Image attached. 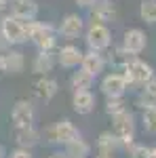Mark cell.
<instances>
[{
	"mask_svg": "<svg viewBox=\"0 0 156 158\" xmlns=\"http://www.w3.org/2000/svg\"><path fill=\"white\" fill-rule=\"evenodd\" d=\"M139 122H141L144 133L156 135V101H152L145 108L139 110Z\"/></svg>",
	"mask_w": 156,
	"mask_h": 158,
	"instance_id": "23",
	"label": "cell"
},
{
	"mask_svg": "<svg viewBox=\"0 0 156 158\" xmlns=\"http://www.w3.org/2000/svg\"><path fill=\"white\" fill-rule=\"evenodd\" d=\"M25 30H27L30 42L38 51H55L57 38H59L57 27H53L51 23H40L36 19H30V21H25Z\"/></svg>",
	"mask_w": 156,
	"mask_h": 158,
	"instance_id": "1",
	"label": "cell"
},
{
	"mask_svg": "<svg viewBox=\"0 0 156 158\" xmlns=\"http://www.w3.org/2000/svg\"><path fill=\"white\" fill-rule=\"evenodd\" d=\"M84 44L86 49L91 51H108L112 47V30H110L108 23H97V21H91V23L84 27Z\"/></svg>",
	"mask_w": 156,
	"mask_h": 158,
	"instance_id": "5",
	"label": "cell"
},
{
	"mask_svg": "<svg viewBox=\"0 0 156 158\" xmlns=\"http://www.w3.org/2000/svg\"><path fill=\"white\" fill-rule=\"evenodd\" d=\"M4 74V61H2V53H0V76Z\"/></svg>",
	"mask_w": 156,
	"mask_h": 158,
	"instance_id": "32",
	"label": "cell"
},
{
	"mask_svg": "<svg viewBox=\"0 0 156 158\" xmlns=\"http://www.w3.org/2000/svg\"><path fill=\"white\" fill-rule=\"evenodd\" d=\"M120 72L124 74V78H127L129 91H141L150 80L156 78V70L148 63V61L139 59V55H137L124 70H120Z\"/></svg>",
	"mask_w": 156,
	"mask_h": 158,
	"instance_id": "3",
	"label": "cell"
},
{
	"mask_svg": "<svg viewBox=\"0 0 156 158\" xmlns=\"http://www.w3.org/2000/svg\"><path fill=\"white\" fill-rule=\"evenodd\" d=\"M48 158H70V156L65 154V150H63V148H59V150L51 152V154H48Z\"/></svg>",
	"mask_w": 156,
	"mask_h": 158,
	"instance_id": "30",
	"label": "cell"
},
{
	"mask_svg": "<svg viewBox=\"0 0 156 158\" xmlns=\"http://www.w3.org/2000/svg\"><path fill=\"white\" fill-rule=\"evenodd\" d=\"M9 9H11V15L23 19V21H30V19H36L38 17V2L36 0H11Z\"/></svg>",
	"mask_w": 156,
	"mask_h": 158,
	"instance_id": "20",
	"label": "cell"
},
{
	"mask_svg": "<svg viewBox=\"0 0 156 158\" xmlns=\"http://www.w3.org/2000/svg\"><path fill=\"white\" fill-rule=\"evenodd\" d=\"M112 133L118 137V141L122 143V150H129L135 143V133H137V120L135 114L124 110L116 116H112Z\"/></svg>",
	"mask_w": 156,
	"mask_h": 158,
	"instance_id": "4",
	"label": "cell"
},
{
	"mask_svg": "<svg viewBox=\"0 0 156 158\" xmlns=\"http://www.w3.org/2000/svg\"><path fill=\"white\" fill-rule=\"evenodd\" d=\"M13 137H15V143L21 148H32L38 146L42 141V131H38L34 124L30 127H19V129H13Z\"/></svg>",
	"mask_w": 156,
	"mask_h": 158,
	"instance_id": "17",
	"label": "cell"
},
{
	"mask_svg": "<svg viewBox=\"0 0 156 158\" xmlns=\"http://www.w3.org/2000/svg\"><path fill=\"white\" fill-rule=\"evenodd\" d=\"M89 11V19L97 21V23H112L118 19V11H116V4L112 0H97L93 6L86 9Z\"/></svg>",
	"mask_w": 156,
	"mask_h": 158,
	"instance_id": "11",
	"label": "cell"
},
{
	"mask_svg": "<svg viewBox=\"0 0 156 158\" xmlns=\"http://www.w3.org/2000/svg\"><path fill=\"white\" fill-rule=\"evenodd\" d=\"M112 2H116V0H112Z\"/></svg>",
	"mask_w": 156,
	"mask_h": 158,
	"instance_id": "36",
	"label": "cell"
},
{
	"mask_svg": "<svg viewBox=\"0 0 156 158\" xmlns=\"http://www.w3.org/2000/svg\"><path fill=\"white\" fill-rule=\"evenodd\" d=\"M2 61H4V74L17 76L25 70V55L17 47H9L2 53Z\"/></svg>",
	"mask_w": 156,
	"mask_h": 158,
	"instance_id": "15",
	"label": "cell"
},
{
	"mask_svg": "<svg viewBox=\"0 0 156 158\" xmlns=\"http://www.w3.org/2000/svg\"><path fill=\"white\" fill-rule=\"evenodd\" d=\"M84 27H86V21H84L82 15L78 13H68L61 17L59 25H57V32H59L61 38L65 40H76L78 36L84 34Z\"/></svg>",
	"mask_w": 156,
	"mask_h": 158,
	"instance_id": "8",
	"label": "cell"
},
{
	"mask_svg": "<svg viewBox=\"0 0 156 158\" xmlns=\"http://www.w3.org/2000/svg\"><path fill=\"white\" fill-rule=\"evenodd\" d=\"M76 4H78V9H89V6H93L97 0H74Z\"/></svg>",
	"mask_w": 156,
	"mask_h": 158,
	"instance_id": "29",
	"label": "cell"
},
{
	"mask_svg": "<svg viewBox=\"0 0 156 158\" xmlns=\"http://www.w3.org/2000/svg\"><path fill=\"white\" fill-rule=\"evenodd\" d=\"M6 158H34V156H32V150H30V148L17 146L11 154H6Z\"/></svg>",
	"mask_w": 156,
	"mask_h": 158,
	"instance_id": "28",
	"label": "cell"
},
{
	"mask_svg": "<svg viewBox=\"0 0 156 158\" xmlns=\"http://www.w3.org/2000/svg\"><path fill=\"white\" fill-rule=\"evenodd\" d=\"M57 93H59V82L55 78H51L48 74L47 76H38V80L32 85V95L38 101H44V103H48Z\"/></svg>",
	"mask_w": 156,
	"mask_h": 158,
	"instance_id": "13",
	"label": "cell"
},
{
	"mask_svg": "<svg viewBox=\"0 0 156 158\" xmlns=\"http://www.w3.org/2000/svg\"><path fill=\"white\" fill-rule=\"evenodd\" d=\"M99 91L106 95V97H124L129 93V85H127V78L120 70L108 72L101 82H99Z\"/></svg>",
	"mask_w": 156,
	"mask_h": 158,
	"instance_id": "7",
	"label": "cell"
},
{
	"mask_svg": "<svg viewBox=\"0 0 156 158\" xmlns=\"http://www.w3.org/2000/svg\"><path fill=\"white\" fill-rule=\"evenodd\" d=\"M93 85H95V76L89 74L86 70H82V68H76L70 76L72 91H86V89H93Z\"/></svg>",
	"mask_w": 156,
	"mask_h": 158,
	"instance_id": "22",
	"label": "cell"
},
{
	"mask_svg": "<svg viewBox=\"0 0 156 158\" xmlns=\"http://www.w3.org/2000/svg\"><path fill=\"white\" fill-rule=\"evenodd\" d=\"M65 154L70 158H89L91 156V143L84 139V137H78V139H72L70 143L63 146Z\"/></svg>",
	"mask_w": 156,
	"mask_h": 158,
	"instance_id": "24",
	"label": "cell"
},
{
	"mask_svg": "<svg viewBox=\"0 0 156 158\" xmlns=\"http://www.w3.org/2000/svg\"><path fill=\"white\" fill-rule=\"evenodd\" d=\"M36 120V110L34 103L30 99H17L15 106L11 110V124L13 129H19V127H30Z\"/></svg>",
	"mask_w": 156,
	"mask_h": 158,
	"instance_id": "9",
	"label": "cell"
},
{
	"mask_svg": "<svg viewBox=\"0 0 156 158\" xmlns=\"http://www.w3.org/2000/svg\"><path fill=\"white\" fill-rule=\"evenodd\" d=\"M148 158H156V146L150 148V156H148Z\"/></svg>",
	"mask_w": 156,
	"mask_h": 158,
	"instance_id": "34",
	"label": "cell"
},
{
	"mask_svg": "<svg viewBox=\"0 0 156 158\" xmlns=\"http://www.w3.org/2000/svg\"><path fill=\"white\" fill-rule=\"evenodd\" d=\"M139 19L145 25H156V0H141L139 2Z\"/></svg>",
	"mask_w": 156,
	"mask_h": 158,
	"instance_id": "25",
	"label": "cell"
},
{
	"mask_svg": "<svg viewBox=\"0 0 156 158\" xmlns=\"http://www.w3.org/2000/svg\"><path fill=\"white\" fill-rule=\"evenodd\" d=\"M97 97L91 89L86 91H72V110L78 116H89L91 112H95Z\"/></svg>",
	"mask_w": 156,
	"mask_h": 158,
	"instance_id": "14",
	"label": "cell"
},
{
	"mask_svg": "<svg viewBox=\"0 0 156 158\" xmlns=\"http://www.w3.org/2000/svg\"><path fill=\"white\" fill-rule=\"evenodd\" d=\"M78 137H82V133H80V129L70 118H61V120L48 124L47 129L42 131V141L44 143L59 146V148H63L65 143H70L72 139H78Z\"/></svg>",
	"mask_w": 156,
	"mask_h": 158,
	"instance_id": "2",
	"label": "cell"
},
{
	"mask_svg": "<svg viewBox=\"0 0 156 158\" xmlns=\"http://www.w3.org/2000/svg\"><path fill=\"white\" fill-rule=\"evenodd\" d=\"M82 55H84V51L80 47L68 42V44L57 49V65L63 68V70H76L82 63Z\"/></svg>",
	"mask_w": 156,
	"mask_h": 158,
	"instance_id": "10",
	"label": "cell"
},
{
	"mask_svg": "<svg viewBox=\"0 0 156 158\" xmlns=\"http://www.w3.org/2000/svg\"><path fill=\"white\" fill-rule=\"evenodd\" d=\"M0 158H6V150H4L2 143H0Z\"/></svg>",
	"mask_w": 156,
	"mask_h": 158,
	"instance_id": "33",
	"label": "cell"
},
{
	"mask_svg": "<svg viewBox=\"0 0 156 158\" xmlns=\"http://www.w3.org/2000/svg\"><path fill=\"white\" fill-rule=\"evenodd\" d=\"M124 110H129L124 97H106V114H108L110 118L120 114V112H124Z\"/></svg>",
	"mask_w": 156,
	"mask_h": 158,
	"instance_id": "26",
	"label": "cell"
},
{
	"mask_svg": "<svg viewBox=\"0 0 156 158\" xmlns=\"http://www.w3.org/2000/svg\"><path fill=\"white\" fill-rule=\"evenodd\" d=\"M57 65V53L55 51H38L36 57L32 59V72L36 76H47Z\"/></svg>",
	"mask_w": 156,
	"mask_h": 158,
	"instance_id": "18",
	"label": "cell"
},
{
	"mask_svg": "<svg viewBox=\"0 0 156 158\" xmlns=\"http://www.w3.org/2000/svg\"><path fill=\"white\" fill-rule=\"evenodd\" d=\"M135 57H137V55L129 53L122 44H118V47H112V51L108 53V57H106V59H108V63L114 68V70H124V68H127Z\"/></svg>",
	"mask_w": 156,
	"mask_h": 158,
	"instance_id": "21",
	"label": "cell"
},
{
	"mask_svg": "<svg viewBox=\"0 0 156 158\" xmlns=\"http://www.w3.org/2000/svg\"><path fill=\"white\" fill-rule=\"evenodd\" d=\"M9 4H11V0H0V13H4L9 9Z\"/></svg>",
	"mask_w": 156,
	"mask_h": 158,
	"instance_id": "31",
	"label": "cell"
},
{
	"mask_svg": "<svg viewBox=\"0 0 156 158\" xmlns=\"http://www.w3.org/2000/svg\"><path fill=\"white\" fill-rule=\"evenodd\" d=\"M122 150V143L118 141V137L112 133V131H103V133L97 137V154L99 156H108L114 158L116 152Z\"/></svg>",
	"mask_w": 156,
	"mask_h": 158,
	"instance_id": "19",
	"label": "cell"
},
{
	"mask_svg": "<svg viewBox=\"0 0 156 158\" xmlns=\"http://www.w3.org/2000/svg\"><path fill=\"white\" fill-rule=\"evenodd\" d=\"M0 34L11 47H19V44H25L30 40L27 38V30H25V21L11 15V13L0 19Z\"/></svg>",
	"mask_w": 156,
	"mask_h": 158,
	"instance_id": "6",
	"label": "cell"
},
{
	"mask_svg": "<svg viewBox=\"0 0 156 158\" xmlns=\"http://www.w3.org/2000/svg\"><path fill=\"white\" fill-rule=\"evenodd\" d=\"M120 44L133 55H141L148 47V34L141 27H129V30L122 32V42Z\"/></svg>",
	"mask_w": 156,
	"mask_h": 158,
	"instance_id": "12",
	"label": "cell"
},
{
	"mask_svg": "<svg viewBox=\"0 0 156 158\" xmlns=\"http://www.w3.org/2000/svg\"><path fill=\"white\" fill-rule=\"evenodd\" d=\"M95 158H108V156H99V154H97V156H95Z\"/></svg>",
	"mask_w": 156,
	"mask_h": 158,
	"instance_id": "35",
	"label": "cell"
},
{
	"mask_svg": "<svg viewBox=\"0 0 156 158\" xmlns=\"http://www.w3.org/2000/svg\"><path fill=\"white\" fill-rule=\"evenodd\" d=\"M106 65H108V59L103 57V53L101 51H91L86 49L82 55V63H80V68L86 70L89 74H93V76H101L103 70H106Z\"/></svg>",
	"mask_w": 156,
	"mask_h": 158,
	"instance_id": "16",
	"label": "cell"
},
{
	"mask_svg": "<svg viewBox=\"0 0 156 158\" xmlns=\"http://www.w3.org/2000/svg\"><path fill=\"white\" fill-rule=\"evenodd\" d=\"M127 152H129V158H148L150 156V148L144 146V143H133Z\"/></svg>",
	"mask_w": 156,
	"mask_h": 158,
	"instance_id": "27",
	"label": "cell"
}]
</instances>
